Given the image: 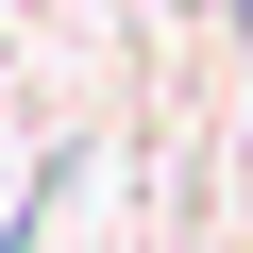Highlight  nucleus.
<instances>
[{"mask_svg":"<svg viewBox=\"0 0 253 253\" xmlns=\"http://www.w3.org/2000/svg\"><path fill=\"white\" fill-rule=\"evenodd\" d=\"M236 51H253V0H236Z\"/></svg>","mask_w":253,"mask_h":253,"instance_id":"nucleus-1","label":"nucleus"}]
</instances>
